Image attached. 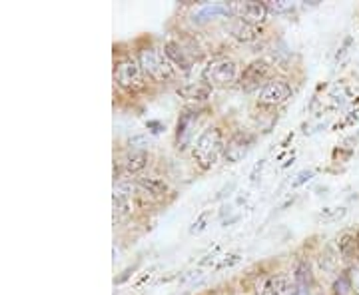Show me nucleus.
Masks as SVG:
<instances>
[{"instance_id":"1","label":"nucleus","mask_w":359,"mask_h":295,"mask_svg":"<svg viewBox=\"0 0 359 295\" xmlns=\"http://www.w3.org/2000/svg\"><path fill=\"white\" fill-rule=\"evenodd\" d=\"M226 152L224 132L219 128H208L200 134V138L194 144V160L202 170H210L216 166L219 156Z\"/></svg>"},{"instance_id":"2","label":"nucleus","mask_w":359,"mask_h":295,"mask_svg":"<svg viewBox=\"0 0 359 295\" xmlns=\"http://www.w3.org/2000/svg\"><path fill=\"white\" fill-rule=\"evenodd\" d=\"M138 60H140L142 70L148 78H152L154 82H166L174 78V64L168 60L164 50L158 48H142L138 52Z\"/></svg>"},{"instance_id":"3","label":"nucleus","mask_w":359,"mask_h":295,"mask_svg":"<svg viewBox=\"0 0 359 295\" xmlns=\"http://www.w3.org/2000/svg\"><path fill=\"white\" fill-rule=\"evenodd\" d=\"M144 70L140 60L136 56H122L114 68V80L120 88L128 92H136L144 88Z\"/></svg>"},{"instance_id":"4","label":"nucleus","mask_w":359,"mask_h":295,"mask_svg":"<svg viewBox=\"0 0 359 295\" xmlns=\"http://www.w3.org/2000/svg\"><path fill=\"white\" fill-rule=\"evenodd\" d=\"M236 76H238V66L231 58H216V60L208 62L202 72V78L210 88L228 86L236 80Z\"/></svg>"},{"instance_id":"5","label":"nucleus","mask_w":359,"mask_h":295,"mask_svg":"<svg viewBox=\"0 0 359 295\" xmlns=\"http://www.w3.org/2000/svg\"><path fill=\"white\" fill-rule=\"evenodd\" d=\"M228 8L231 16L254 26L264 25L269 14L266 2H230Z\"/></svg>"},{"instance_id":"6","label":"nucleus","mask_w":359,"mask_h":295,"mask_svg":"<svg viewBox=\"0 0 359 295\" xmlns=\"http://www.w3.org/2000/svg\"><path fill=\"white\" fill-rule=\"evenodd\" d=\"M290 96H292V86L285 80H269L257 92V104L273 108L285 102Z\"/></svg>"},{"instance_id":"7","label":"nucleus","mask_w":359,"mask_h":295,"mask_svg":"<svg viewBox=\"0 0 359 295\" xmlns=\"http://www.w3.org/2000/svg\"><path fill=\"white\" fill-rule=\"evenodd\" d=\"M254 142H256V136L250 134V132H238V134H233L231 140L226 144V152H224L226 162L236 164V162L244 160L245 154L250 152V148L254 146Z\"/></svg>"},{"instance_id":"8","label":"nucleus","mask_w":359,"mask_h":295,"mask_svg":"<svg viewBox=\"0 0 359 295\" xmlns=\"http://www.w3.org/2000/svg\"><path fill=\"white\" fill-rule=\"evenodd\" d=\"M268 70L269 66L266 60H254V62H250V64L245 66L244 72H242V76H240L242 86H254V84H259L264 78L268 76Z\"/></svg>"},{"instance_id":"9","label":"nucleus","mask_w":359,"mask_h":295,"mask_svg":"<svg viewBox=\"0 0 359 295\" xmlns=\"http://www.w3.org/2000/svg\"><path fill=\"white\" fill-rule=\"evenodd\" d=\"M164 54L168 56V60L174 64V68H180V70H184V72L190 70V60H188V56H186V50L180 46L178 42L168 40L166 44H164Z\"/></svg>"},{"instance_id":"10","label":"nucleus","mask_w":359,"mask_h":295,"mask_svg":"<svg viewBox=\"0 0 359 295\" xmlns=\"http://www.w3.org/2000/svg\"><path fill=\"white\" fill-rule=\"evenodd\" d=\"M132 214V202H130L128 186H120L114 190V218L124 219Z\"/></svg>"},{"instance_id":"11","label":"nucleus","mask_w":359,"mask_h":295,"mask_svg":"<svg viewBox=\"0 0 359 295\" xmlns=\"http://www.w3.org/2000/svg\"><path fill=\"white\" fill-rule=\"evenodd\" d=\"M194 122H196V118H194L192 112H184V114L180 116L178 132H176V142H178L180 150H184L188 146L190 138H192Z\"/></svg>"},{"instance_id":"12","label":"nucleus","mask_w":359,"mask_h":295,"mask_svg":"<svg viewBox=\"0 0 359 295\" xmlns=\"http://www.w3.org/2000/svg\"><path fill=\"white\" fill-rule=\"evenodd\" d=\"M262 295H292L287 275H271L262 287Z\"/></svg>"},{"instance_id":"13","label":"nucleus","mask_w":359,"mask_h":295,"mask_svg":"<svg viewBox=\"0 0 359 295\" xmlns=\"http://www.w3.org/2000/svg\"><path fill=\"white\" fill-rule=\"evenodd\" d=\"M230 32L231 36L240 42H254L259 36V28L254 25H248L244 20H233L230 25Z\"/></svg>"},{"instance_id":"14","label":"nucleus","mask_w":359,"mask_h":295,"mask_svg":"<svg viewBox=\"0 0 359 295\" xmlns=\"http://www.w3.org/2000/svg\"><path fill=\"white\" fill-rule=\"evenodd\" d=\"M178 94L182 98H186V100H198L200 102V100L210 98L212 88L205 82H198V84H186V86L178 88Z\"/></svg>"},{"instance_id":"15","label":"nucleus","mask_w":359,"mask_h":295,"mask_svg":"<svg viewBox=\"0 0 359 295\" xmlns=\"http://www.w3.org/2000/svg\"><path fill=\"white\" fill-rule=\"evenodd\" d=\"M216 16H230L228 4H208L200 13L194 14V22H208Z\"/></svg>"},{"instance_id":"16","label":"nucleus","mask_w":359,"mask_h":295,"mask_svg":"<svg viewBox=\"0 0 359 295\" xmlns=\"http://www.w3.org/2000/svg\"><path fill=\"white\" fill-rule=\"evenodd\" d=\"M148 164V152L146 150H132L128 152V156L124 158V167H126V172L130 174H136V172H140L144 170Z\"/></svg>"},{"instance_id":"17","label":"nucleus","mask_w":359,"mask_h":295,"mask_svg":"<svg viewBox=\"0 0 359 295\" xmlns=\"http://www.w3.org/2000/svg\"><path fill=\"white\" fill-rule=\"evenodd\" d=\"M140 186L146 190V193L152 195H164L168 192V184L160 178H140Z\"/></svg>"},{"instance_id":"18","label":"nucleus","mask_w":359,"mask_h":295,"mask_svg":"<svg viewBox=\"0 0 359 295\" xmlns=\"http://www.w3.org/2000/svg\"><path fill=\"white\" fill-rule=\"evenodd\" d=\"M355 249H358V240H355V235L344 233V235L339 238V254L349 259V257H353Z\"/></svg>"},{"instance_id":"19","label":"nucleus","mask_w":359,"mask_h":295,"mask_svg":"<svg viewBox=\"0 0 359 295\" xmlns=\"http://www.w3.org/2000/svg\"><path fill=\"white\" fill-rule=\"evenodd\" d=\"M334 294L335 295H349L353 294V289H351V283H349V277L346 275H341V277H337L334 283Z\"/></svg>"},{"instance_id":"20","label":"nucleus","mask_w":359,"mask_h":295,"mask_svg":"<svg viewBox=\"0 0 359 295\" xmlns=\"http://www.w3.org/2000/svg\"><path fill=\"white\" fill-rule=\"evenodd\" d=\"M347 277H349V283H351L353 294L359 295V263L349 266V270H347Z\"/></svg>"},{"instance_id":"21","label":"nucleus","mask_w":359,"mask_h":295,"mask_svg":"<svg viewBox=\"0 0 359 295\" xmlns=\"http://www.w3.org/2000/svg\"><path fill=\"white\" fill-rule=\"evenodd\" d=\"M292 8H294V4L287 2V0H276V2L268 4V11H271V13H287Z\"/></svg>"},{"instance_id":"22","label":"nucleus","mask_w":359,"mask_h":295,"mask_svg":"<svg viewBox=\"0 0 359 295\" xmlns=\"http://www.w3.org/2000/svg\"><path fill=\"white\" fill-rule=\"evenodd\" d=\"M240 261V256H226V259H222V263L216 266V270H226V268H231L233 263Z\"/></svg>"},{"instance_id":"23","label":"nucleus","mask_w":359,"mask_h":295,"mask_svg":"<svg viewBox=\"0 0 359 295\" xmlns=\"http://www.w3.org/2000/svg\"><path fill=\"white\" fill-rule=\"evenodd\" d=\"M208 214H210V212H204V214H202V216H200V218H198V221H194V226H192V233H200V231L204 230L205 228V219H208Z\"/></svg>"},{"instance_id":"24","label":"nucleus","mask_w":359,"mask_h":295,"mask_svg":"<svg viewBox=\"0 0 359 295\" xmlns=\"http://www.w3.org/2000/svg\"><path fill=\"white\" fill-rule=\"evenodd\" d=\"M313 178V172L311 170H306V172H302L299 176H297V180L294 181V188H299L302 184H306L308 180H311Z\"/></svg>"},{"instance_id":"25","label":"nucleus","mask_w":359,"mask_h":295,"mask_svg":"<svg viewBox=\"0 0 359 295\" xmlns=\"http://www.w3.org/2000/svg\"><path fill=\"white\" fill-rule=\"evenodd\" d=\"M292 295H309V285L294 282V285H292Z\"/></svg>"},{"instance_id":"26","label":"nucleus","mask_w":359,"mask_h":295,"mask_svg":"<svg viewBox=\"0 0 359 295\" xmlns=\"http://www.w3.org/2000/svg\"><path fill=\"white\" fill-rule=\"evenodd\" d=\"M351 42H353V39H351V36H347V39L344 40V46H341V48H339V52H337V58H341V56L346 54V52H347V46H349Z\"/></svg>"},{"instance_id":"27","label":"nucleus","mask_w":359,"mask_h":295,"mask_svg":"<svg viewBox=\"0 0 359 295\" xmlns=\"http://www.w3.org/2000/svg\"><path fill=\"white\" fill-rule=\"evenodd\" d=\"M355 240H358V254H359V231H358V235H355Z\"/></svg>"}]
</instances>
